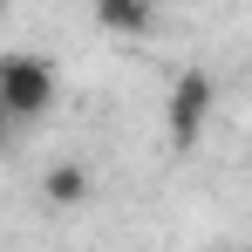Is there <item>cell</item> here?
Here are the masks:
<instances>
[{"label":"cell","instance_id":"obj_2","mask_svg":"<svg viewBox=\"0 0 252 252\" xmlns=\"http://www.w3.org/2000/svg\"><path fill=\"white\" fill-rule=\"evenodd\" d=\"M211 95H218V82H211L205 68H184V75L170 82V102H164V136H170V150H191V143L205 136Z\"/></svg>","mask_w":252,"mask_h":252},{"label":"cell","instance_id":"obj_1","mask_svg":"<svg viewBox=\"0 0 252 252\" xmlns=\"http://www.w3.org/2000/svg\"><path fill=\"white\" fill-rule=\"evenodd\" d=\"M55 95H62V75H55L48 55H34V48H7L0 55V109L14 123H41L55 109Z\"/></svg>","mask_w":252,"mask_h":252},{"label":"cell","instance_id":"obj_7","mask_svg":"<svg viewBox=\"0 0 252 252\" xmlns=\"http://www.w3.org/2000/svg\"><path fill=\"white\" fill-rule=\"evenodd\" d=\"M157 7H164V0H157Z\"/></svg>","mask_w":252,"mask_h":252},{"label":"cell","instance_id":"obj_5","mask_svg":"<svg viewBox=\"0 0 252 252\" xmlns=\"http://www.w3.org/2000/svg\"><path fill=\"white\" fill-rule=\"evenodd\" d=\"M21 129H28V123H14V116L0 109V157H14V143H21Z\"/></svg>","mask_w":252,"mask_h":252},{"label":"cell","instance_id":"obj_6","mask_svg":"<svg viewBox=\"0 0 252 252\" xmlns=\"http://www.w3.org/2000/svg\"><path fill=\"white\" fill-rule=\"evenodd\" d=\"M0 14H7V0H0Z\"/></svg>","mask_w":252,"mask_h":252},{"label":"cell","instance_id":"obj_4","mask_svg":"<svg viewBox=\"0 0 252 252\" xmlns=\"http://www.w3.org/2000/svg\"><path fill=\"white\" fill-rule=\"evenodd\" d=\"M89 14H95V28H102V34H116V41H136V34H150V21H157V0H89Z\"/></svg>","mask_w":252,"mask_h":252},{"label":"cell","instance_id":"obj_3","mask_svg":"<svg viewBox=\"0 0 252 252\" xmlns=\"http://www.w3.org/2000/svg\"><path fill=\"white\" fill-rule=\"evenodd\" d=\"M89 198H95L89 164H48V170H41V205H48V211H82Z\"/></svg>","mask_w":252,"mask_h":252}]
</instances>
